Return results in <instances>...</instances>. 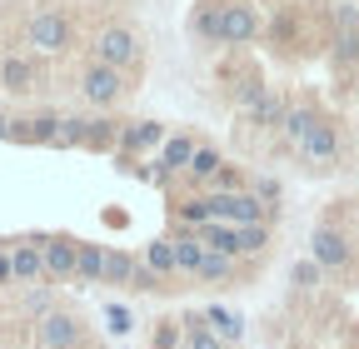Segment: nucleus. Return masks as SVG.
Returning a JSON list of instances; mask_svg holds the SVG:
<instances>
[{
	"mask_svg": "<svg viewBox=\"0 0 359 349\" xmlns=\"http://www.w3.org/2000/svg\"><path fill=\"white\" fill-rule=\"evenodd\" d=\"M195 35L210 46H250L264 35V20L255 11V0H200L195 6Z\"/></svg>",
	"mask_w": 359,
	"mask_h": 349,
	"instance_id": "f257e3e1",
	"label": "nucleus"
},
{
	"mask_svg": "<svg viewBox=\"0 0 359 349\" xmlns=\"http://www.w3.org/2000/svg\"><path fill=\"white\" fill-rule=\"evenodd\" d=\"M90 60H100V65H110V70L135 75V70L145 65V40L135 35L130 25H100L95 40H90Z\"/></svg>",
	"mask_w": 359,
	"mask_h": 349,
	"instance_id": "f03ea898",
	"label": "nucleus"
},
{
	"mask_svg": "<svg viewBox=\"0 0 359 349\" xmlns=\"http://www.w3.org/2000/svg\"><path fill=\"white\" fill-rule=\"evenodd\" d=\"M25 46H30L35 55H65V50L75 46V20H70L65 11H55V6L35 11V15L25 20Z\"/></svg>",
	"mask_w": 359,
	"mask_h": 349,
	"instance_id": "7ed1b4c3",
	"label": "nucleus"
},
{
	"mask_svg": "<svg viewBox=\"0 0 359 349\" xmlns=\"http://www.w3.org/2000/svg\"><path fill=\"white\" fill-rule=\"evenodd\" d=\"M130 90H135V85H130L125 70H110V65H100V60H85V70H80V95L95 105V110H115Z\"/></svg>",
	"mask_w": 359,
	"mask_h": 349,
	"instance_id": "20e7f679",
	"label": "nucleus"
},
{
	"mask_svg": "<svg viewBox=\"0 0 359 349\" xmlns=\"http://www.w3.org/2000/svg\"><path fill=\"white\" fill-rule=\"evenodd\" d=\"M165 140H170V130H165L160 120H125L115 160H130V165H135V160H155Z\"/></svg>",
	"mask_w": 359,
	"mask_h": 349,
	"instance_id": "39448f33",
	"label": "nucleus"
},
{
	"mask_svg": "<svg viewBox=\"0 0 359 349\" xmlns=\"http://www.w3.org/2000/svg\"><path fill=\"white\" fill-rule=\"evenodd\" d=\"M349 254H354V245H349V235H344L339 225H314V235H309V259H314L325 275L349 270Z\"/></svg>",
	"mask_w": 359,
	"mask_h": 349,
	"instance_id": "423d86ee",
	"label": "nucleus"
},
{
	"mask_svg": "<svg viewBox=\"0 0 359 349\" xmlns=\"http://www.w3.org/2000/svg\"><path fill=\"white\" fill-rule=\"evenodd\" d=\"M35 344L40 349H80L85 344V324L70 310H50L45 320H35Z\"/></svg>",
	"mask_w": 359,
	"mask_h": 349,
	"instance_id": "0eeeda50",
	"label": "nucleus"
},
{
	"mask_svg": "<svg viewBox=\"0 0 359 349\" xmlns=\"http://www.w3.org/2000/svg\"><path fill=\"white\" fill-rule=\"evenodd\" d=\"M299 160L309 165V170H334L339 165V125L334 120H314V130H309V140L299 145Z\"/></svg>",
	"mask_w": 359,
	"mask_h": 349,
	"instance_id": "6e6552de",
	"label": "nucleus"
},
{
	"mask_svg": "<svg viewBox=\"0 0 359 349\" xmlns=\"http://www.w3.org/2000/svg\"><path fill=\"white\" fill-rule=\"evenodd\" d=\"M40 245V259H45V280H55V285H70L75 280V245L70 235H35Z\"/></svg>",
	"mask_w": 359,
	"mask_h": 349,
	"instance_id": "1a4fd4ad",
	"label": "nucleus"
},
{
	"mask_svg": "<svg viewBox=\"0 0 359 349\" xmlns=\"http://www.w3.org/2000/svg\"><path fill=\"white\" fill-rule=\"evenodd\" d=\"M60 120L55 110H35V115H15L11 120V140L15 145H55L60 140Z\"/></svg>",
	"mask_w": 359,
	"mask_h": 349,
	"instance_id": "9d476101",
	"label": "nucleus"
},
{
	"mask_svg": "<svg viewBox=\"0 0 359 349\" xmlns=\"http://www.w3.org/2000/svg\"><path fill=\"white\" fill-rule=\"evenodd\" d=\"M40 85H45V75H40V65L30 55H6L0 60V90L30 95V90H40Z\"/></svg>",
	"mask_w": 359,
	"mask_h": 349,
	"instance_id": "9b49d317",
	"label": "nucleus"
},
{
	"mask_svg": "<svg viewBox=\"0 0 359 349\" xmlns=\"http://www.w3.org/2000/svg\"><path fill=\"white\" fill-rule=\"evenodd\" d=\"M11 275L15 285H45V259H40V245L35 240H11Z\"/></svg>",
	"mask_w": 359,
	"mask_h": 349,
	"instance_id": "f8f14e48",
	"label": "nucleus"
},
{
	"mask_svg": "<svg viewBox=\"0 0 359 349\" xmlns=\"http://www.w3.org/2000/svg\"><path fill=\"white\" fill-rule=\"evenodd\" d=\"M170 245H175V265H180V275L185 280H195V270L205 265V240H200V230H190V225H175V235H170Z\"/></svg>",
	"mask_w": 359,
	"mask_h": 349,
	"instance_id": "ddd939ff",
	"label": "nucleus"
},
{
	"mask_svg": "<svg viewBox=\"0 0 359 349\" xmlns=\"http://www.w3.org/2000/svg\"><path fill=\"white\" fill-rule=\"evenodd\" d=\"M314 120H320V110H314V105H304V100H290V110H285V120H280V140H285L294 155H299V145L309 140Z\"/></svg>",
	"mask_w": 359,
	"mask_h": 349,
	"instance_id": "4468645a",
	"label": "nucleus"
},
{
	"mask_svg": "<svg viewBox=\"0 0 359 349\" xmlns=\"http://www.w3.org/2000/svg\"><path fill=\"white\" fill-rule=\"evenodd\" d=\"M224 170V155L215 150V145H195V155H190V165H185V174H180V180H185V185H195V190H210V180H215V174Z\"/></svg>",
	"mask_w": 359,
	"mask_h": 349,
	"instance_id": "2eb2a0df",
	"label": "nucleus"
},
{
	"mask_svg": "<svg viewBox=\"0 0 359 349\" xmlns=\"http://www.w3.org/2000/svg\"><path fill=\"white\" fill-rule=\"evenodd\" d=\"M120 130H125V120H115V115H90L85 120V150L115 155L120 150Z\"/></svg>",
	"mask_w": 359,
	"mask_h": 349,
	"instance_id": "dca6fc26",
	"label": "nucleus"
},
{
	"mask_svg": "<svg viewBox=\"0 0 359 349\" xmlns=\"http://www.w3.org/2000/svg\"><path fill=\"white\" fill-rule=\"evenodd\" d=\"M105 249L95 240H80L75 245V285H105Z\"/></svg>",
	"mask_w": 359,
	"mask_h": 349,
	"instance_id": "f3484780",
	"label": "nucleus"
},
{
	"mask_svg": "<svg viewBox=\"0 0 359 349\" xmlns=\"http://www.w3.org/2000/svg\"><path fill=\"white\" fill-rule=\"evenodd\" d=\"M140 265H145V270H150L155 280H165V285H170V280L180 275V265H175V245H170V235H155V240H150V245L140 249Z\"/></svg>",
	"mask_w": 359,
	"mask_h": 349,
	"instance_id": "a211bd4d",
	"label": "nucleus"
},
{
	"mask_svg": "<svg viewBox=\"0 0 359 349\" xmlns=\"http://www.w3.org/2000/svg\"><path fill=\"white\" fill-rule=\"evenodd\" d=\"M135 275H140V254H130V249H105V285L135 289Z\"/></svg>",
	"mask_w": 359,
	"mask_h": 349,
	"instance_id": "6ab92c4d",
	"label": "nucleus"
},
{
	"mask_svg": "<svg viewBox=\"0 0 359 349\" xmlns=\"http://www.w3.org/2000/svg\"><path fill=\"white\" fill-rule=\"evenodd\" d=\"M200 315H205V324H210L224 344H240V339H245V315H240V310H224V304H205Z\"/></svg>",
	"mask_w": 359,
	"mask_h": 349,
	"instance_id": "aec40b11",
	"label": "nucleus"
},
{
	"mask_svg": "<svg viewBox=\"0 0 359 349\" xmlns=\"http://www.w3.org/2000/svg\"><path fill=\"white\" fill-rule=\"evenodd\" d=\"M195 145H200V140L180 130V135H170V140L160 145V155H155V160H160V165L175 174V180H180V174H185V165H190V155H195Z\"/></svg>",
	"mask_w": 359,
	"mask_h": 349,
	"instance_id": "412c9836",
	"label": "nucleus"
},
{
	"mask_svg": "<svg viewBox=\"0 0 359 349\" xmlns=\"http://www.w3.org/2000/svg\"><path fill=\"white\" fill-rule=\"evenodd\" d=\"M170 214H175V225H190V230H205V225L215 220L205 195H180V200L170 205Z\"/></svg>",
	"mask_w": 359,
	"mask_h": 349,
	"instance_id": "4be33fe9",
	"label": "nucleus"
},
{
	"mask_svg": "<svg viewBox=\"0 0 359 349\" xmlns=\"http://www.w3.org/2000/svg\"><path fill=\"white\" fill-rule=\"evenodd\" d=\"M235 275H240V259H235V254H219V249H210L205 265L195 270L200 285H224V280H235Z\"/></svg>",
	"mask_w": 359,
	"mask_h": 349,
	"instance_id": "5701e85b",
	"label": "nucleus"
},
{
	"mask_svg": "<svg viewBox=\"0 0 359 349\" xmlns=\"http://www.w3.org/2000/svg\"><path fill=\"white\" fill-rule=\"evenodd\" d=\"M200 240H205V249H219V254H235V259H240V225L210 220V225L200 230Z\"/></svg>",
	"mask_w": 359,
	"mask_h": 349,
	"instance_id": "b1692460",
	"label": "nucleus"
},
{
	"mask_svg": "<svg viewBox=\"0 0 359 349\" xmlns=\"http://www.w3.org/2000/svg\"><path fill=\"white\" fill-rule=\"evenodd\" d=\"M180 329H185V344H190V349H230V344H224V339L205 324V315H185V320H180Z\"/></svg>",
	"mask_w": 359,
	"mask_h": 349,
	"instance_id": "393cba45",
	"label": "nucleus"
},
{
	"mask_svg": "<svg viewBox=\"0 0 359 349\" xmlns=\"http://www.w3.org/2000/svg\"><path fill=\"white\" fill-rule=\"evenodd\" d=\"M269 249V225H240V259Z\"/></svg>",
	"mask_w": 359,
	"mask_h": 349,
	"instance_id": "a878e982",
	"label": "nucleus"
},
{
	"mask_svg": "<svg viewBox=\"0 0 359 349\" xmlns=\"http://www.w3.org/2000/svg\"><path fill=\"white\" fill-rule=\"evenodd\" d=\"M55 150H85V115H65V120H60Z\"/></svg>",
	"mask_w": 359,
	"mask_h": 349,
	"instance_id": "bb28decb",
	"label": "nucleus"
},
{
	"mask_svg": "<svg viewBox=\"0 0 359 349\" xmlns=\"http://www.w3.org/2000/svg\"><path fill=\"white\" fill-rule=\"evenodd\" d=\"M245 190H250V195H259V200H264L269 210H275V205H280V195H285V185L275 180V174H255V180H250Z\"/></svg>",
	"mask_w": 359,
	"mask_h": 349,
	"instance_id": "cd10ccee",
	"label": "nucleus"
},
{
	"mask_svg": "<svg viewBox=\"0 0 359 349\" xmlns=\"http://www.w3.org/2000/svg\"><path fill=\"white\" fill-rule=\"evenodd\" d=\"M25 310H30L35 320H45V315L55 310V294L45 289V285H30V289H25Z\"/></svg>",
	"mask_w": 359,
	"mask_h": 349,
	"instance_id": "c85d7f7f",
	"label": "nucleus"
},
{
	"mask_svg": "<svg viewBox=\"0 0 359 349\" xmlns=\"http://www.w3.org/2000/svg\"><path fill=\"white\" fill-rule=\"evenodd\" d=\"M290 280H294V289H314L325 280V270L314 265V259H294V270H290Z\"/></svg>",
	"mask_w": 359,
	"mask_h": 349,
	"instance_id": "c756f323",
	"label": "nucleus"
},
{
	"mask_svg": "<svg viewBox=\"0 0 359 349\" xmlns=\"http://www.w3.org/2000/svg\"><path fill=\"white\" fill-rule=\"evenodd\" d=\"M245 185H250V180H245V170H240V165H230V160H224V170L210 180V190H224V195H230V190H245Z\"/></svg>",
	"mask_w": 359,
	"mask_h": 349,
	"instance_id": "7c9ffc66",
	"label": "nucleus"
},
{
	"mask_svg": "<svg viewBox=\"0 0 359 349\" xmlns=\"http://www.w3.org/2000/svg\"><path fill=\"white\" fill-rule=\"evenodd\" d=\"M105 329L110 334H130L135 329V315L125 310V304H105Z\"/></svg>",
	"mask_w": 359,
	"mask_h": 349,
	"instance_id": "2f4dec72",
	"label": "nucleus"
},
{
	"mask_svg": "<svg viewBox=\"0 0 359 349\" xmlns=\"http://www.w3.org/2000/svg\"><path fill=\"white\" fill-rule=\"evenodd\" d=\"M180 339H185L180 320H160V329H155V344H150V349H180Z\"/></svg>",
	"mask_w": 359,
	"mask_h": 349,
	"instance_id": "473e14b6",
	"label": "nucleus"
},
{
	"mask_svg": "<svg viewBox=\"0 0 359 349\" xmlns=\"http://www.w3.org/2000/svg\"><path fill=\"white\" fill-rule=\"evenodd\" d=\"M334 25H339V30H354V35H359V6H349V0H344V6L334 11Z\"/></svg>",
	"mask_w": 359,
	"mask_h": 349,
	"instance_id": "72a5a7b5",
	"label": "nucleus"
},
{
	"mask_svg": "<svg viewBox=\"0 0 359 349\" xmlns=\"http://www.w3.org/2000/svg\"><path fill=\"white\" fill-rule=\"evenodd\" d=\"M0 285H15V275H11V240H0Z\"/></svg>",
	"mask_w": 359,
	"mask_h": 349,
	"instance_id": "f704fd0d",
	"label": "nucleus"
},
{
	"mask_svg": "<svg viewBox=\"0 0 359 349\" xmlns=\"http://www.w3.org/2000/svg\"><path fill=\"white\" fill-rule=\"evenodd\" d=\"M11 120H15V115H6V110H0V140H11Z\"/></svg>",
	"mask_w": 359,
	"mask_h": 349,
	"instance_id": "c9c22d12",
	"label": "nucleus"
},
{
	"mask_svg": "<svg viewBox=\"0 0 359 349\" xmlns=\"http://www.w3.org/2000/svg\"><path fill=\"white\" fill-rule=\"evenodd\" d=\"M255 6H259V0H255Z\"/></svg>",
	"mask_w": 359,
	"mask_h": 349,
	"instance_id": "e433bc0d",
	"label": "nucleus"
}]
</instances>
